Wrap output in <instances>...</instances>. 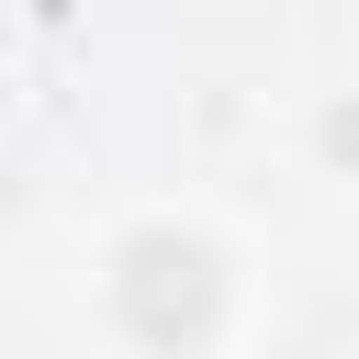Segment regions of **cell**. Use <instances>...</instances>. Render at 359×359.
Returning a JSON list of instances; mask_svg holds the SVG:
<instances>
[{
    "instance_id": "cell-1",
    "label": "cell",
    "mask_w": 359,
    "mask_h": 359,
    "mask_svg": "<svg viewBox=\"0 0 359 359\" xmlns=\"http://www.w3.org/2000/svg\"><path fill=\"white\" fill-rule=\"evenodd\" d=\"M213 303H224V269H213L202 236H135L123 269H112V314H123L146 348H191V337L213 325Z\"/></svg>"
}]
</instances>
